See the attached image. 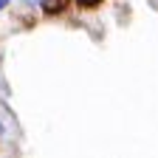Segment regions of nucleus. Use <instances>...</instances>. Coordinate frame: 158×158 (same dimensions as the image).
<instances>
[{"label": "nucleus", "instance_id": "obj_4", "mask_svg": "<svg viewBox=\"0 0 158 158\" xmlns=\"http://www.w3.org/2000/svg\"><path fill=\"white\" fill-rule=\"evenodd\" d=\"M0 135H6V124L3 122H0Z\"/></svg>", "mask_w": 158, "mask_h": 158}, {"label": "nucleus", "instance_id": "obj_1", "mask_svg": "<svg viewBox=\"0 0 158 158\" xmlns=\"http://www.w3.org/2000/svg\"><path fill=\"white\" fill-rule=\"evenodd\" d=\"M68 6H71V0H40V9H43L45 17H56V14H62Z\"/></svg>", "mask_w": 158, "mask_h": 158}, {"label": "nucleus", "instance_id": "obj_3", "mask_svg": "<svg viewBox=\"0 0 158 158\" xmlns=\"http://www.w3.org/2000/svg\"><path fill=\"white\" fill-rule=\"evenodd\" d=\"M9 6H11V0H0V11H6Z\"/></svg>", "mask_w": 158, "mask_h": 158}, {"label": "nucleus", "instance_id": "obj_2", "mask_svg": "<svg viewBox=\"0 0 158 158\" xmlns=\"http://www.w3.org/2000/svg\"><path fill=\"white\" fill-rule=\"evenodd\" d=\"M71 3L79 9H96V6H102V0H71Z\"/></svg>", "mask_w": 158, "mask_h": 158}]
</instances>
